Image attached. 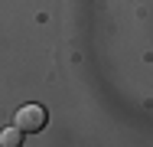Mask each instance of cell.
Listing matches in <instances>:
<instances>
[{
  "instance_id": "obj_1",
  "label": "cell",
  "mask_w": 153,
  "mask_h": 147,
  "mask_svg": "<svg viewBox=\"0 0 153 147\" xmlns=\"http://www.w3.org/2000/svg\"><path fill=\"white\" fill-rule=\"evenodd\" d=\"M46 121H49V115H46L42 105H23V108L16 111V128H20L23 134H39V131L46 128Z\"/></svg>"
},
{
  "instance_id": "obj_2",
  "label": "cell",
  "mask_w": 153,
  "mask_h": 147,
  "mask_svg": "<svg viewBox=\"0 0 153 147\" xmlns=\"http://www.w3.org/2000/svg\"><path fill=\"white\" fill-rule=\"evenodd\" d=\"M20 141H23V131H20V128L0 131V144H3V147H20Z\"/></svg>"
}]
</instances>
